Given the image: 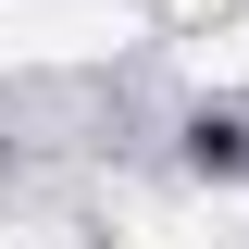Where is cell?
Masks as SVG:
<instances>
[{
    "label": "cell",
    "mask_w": 249,
    "mask_h": 249,
    "mask_svg": "<svg viewBox=\"0 0 249 249\" xmlns=\"http://www.w3.org/2000/svg\"><path fill=\"white\" fill-rule=\"evenodd\" d=\"M137 37L124 0H0V62H100Z\"/></svg>",
    "instance_id": "cell-1"
},
{
    "label": "cell",
    "mask_w": 249,
    "mask_h": 249,
    "mask_svg": "<svg viewBox=\"0 0 249 249\" xmlns=\"http://www.w3.org/2000/svg\"><path fill=\"white\" fill-rule=\"evenodd\" d=\"M199 75H212V88H249V25H224V37H199Z\"/></svg>",
    "instance_id": "cell-2"
},
{
    "label": "cell",
    "mask_w": 249,
    "mask_h": 249,
    "mask_svg": "<svg viewBox=\"0 0 249 249\" xmlns=\"http://www.w3.org/2000/svg\"><path fill=\"white\" fill-rule=\"evenodd\" d=\"M175 13H212V0H175Z\"/></svg>",
    "instance_id": "cell-3"
}]
</instances>
